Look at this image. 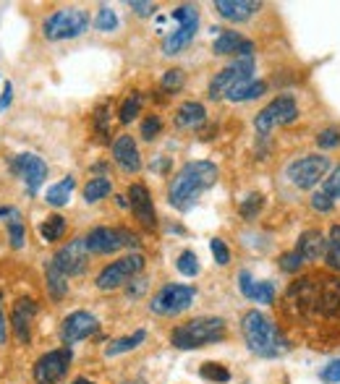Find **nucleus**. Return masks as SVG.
<instances>
[{
    "mask_svg": "<svg viewBox=\"0 0 340 384\" xmlns=\"http://www.w3.org/2000/svg\"><path fill=\"white\" fill-rule=\"evenodd\" d=\"M322 191L327 193V196H330L332 201L340 199V168L332 170V176H330V178H324Z\"/></svg>",
    "mask_w": 340,
    "mask_h": 384,
    "instance_id": "nucleus-41",
    "label": "nucleus"
},
{
    "mask_svg": "<svg viewBox=\"0 0 340 384\" xmlns=\"http://www.w3.org/2000/svg\"><path fill=\"white\" fill-rule=\"evenodd\" d=\"M63 233H65V220L60 215H50L45 223L40 225V235L48 243H53V240H60L63 238Z\"/></svg>",
    "mask_w": 340,
    "mask_h": 384,
    "instance_id": "nucleus-29",
    "label": "nucleus"
},
{
    "mask_svg": "<svg viewBox=\"0 0 340 384\" xmlns=\"http://www.w3.org/2000/svg\"><path fill=\"white\" fill-rule=\"evenodd\" d=\"M84 240H87L90 254H115L121 248L139 246V235L126 228H95Z\"/></svg>",
    "mask_w": 340,
    "mask_h": 384,
    "instance_id": "nucleus-7",
    "label": "nucleus"
},
{
    "mask_svg": "<svg viewBox=\"0 0 340 384\" xmlns=\"http://www.w3.org/2000/svg\"><path fill=\"white\" fill-rule=\"evenodd\" d=\"M73 353L71 348H58V351L45 353L37 363H34V382L37 384H58L65 376L68 366H71Z\"/></svg>",
    "mask_w": 340,
    "mask_h": 384,
    "instance_id": "nucleus-12",
    "label": "nucleus"
},
{
    "mask_svg": "<svg viewBox=\"0 0 340 384\" xmlns=\"http://www.w3.org/2000/svg\"><path fill=\"white\" fill-rule=\"evenodd\" d=\"M95 26H97L100 32H115V29H118V16H115V11L107 9V6H100Z\"/></svg>",
    "mask_w": 340,
    "mask_h": 384,
    "instance_id": "nucleus-32",
    "label": "nucleus"
},
{
    "mask_svg": "<svg viewBox=\"0 0 340 384\" xmlns=\"http://www.w3.org/2000/svg\"><path fill=\"white\" fill-rule=\"evenodd\" d=\"M170 16L179 21V26L162 40V53L165 55H179L181 50L194 40L196 29H199V11H196V6H179Z\"/></svg>",
    "mask_w": 340,
    "mask_h": 384,
    "instance_id": "nucleus-5",
    "label": "nucleus"
},
{
    "mask_svg": "<svg viewBox=\"0 0 340 384\" xmlns=\"http://www.w3.org/2000/svg\"><path fill=\"white\" fill-rule=\"evenodd\" d=\"M181 87H184V71H181V68L165 71V76H162V89H165V92H179Z\"/></svg>",
    "mask_w": 340,
    "mask_h": 384,
    "instance_id": "nucleus-37",
    "label": "nucleus"
},
{
    "mask_svg": "<svg viewBox=\"0 0 340 384\" xmlns=\"http://www.w3.org/2000/svg\"><path fill=\"white\" fill-rule=\"evenodd\" d=\"M296 251L301 254L304 262H317V259H322L327 254V238L319 230H304L299 235Z\"/></svg>",
    "mask_w": 340,
    "mask_h": 384,
    "instance_id": "nucleus-22",
    "label": "nucleus"
},
{
    "mask_svg": "<svg viewBox=\"0 0 340 384\" xmlns=\"http://www.w3.org/2000/svg\"><path fill=\"white\" fill-rule=\"evenodd\" d=\"M113 191V183H110V178H92L90 183L84 186V199L95 204V201L105 199L107 193Z\"/></svg>",
    "mask_w": 340,
    "mask_h": 384,
    "instance_id": "nucleus-28",
    "label": "nucleus"
},
{
    "mask_svg": "<svg viewBox=\"0 0 340 384\" xmlns=\"http://www.w3.org/2000/svg\"><path fill=\"white\" fill-rule=\"evenodd\" d=\"M160 131H162V120L157 118V115H149V118L142 123V137H144L147 142H152V139L160 137Z\"/></svg>",
    "mask_w": 340,
    "mask_h": 384,
    "instance_id": "nucleus-39",
    "label": "nucleus"
},
{
    "mask_svg": "<svg viewBox=\"0 0 340 384\" xmlns=\"http://www.w3.org/2000/svg\"><path fill=\"white\" fill-rule=\"evenodd\" d=\"M131 285H134V290H129V296H139V293L147 288V280H144V277H134V280H131Z\"/></svg>",
    "mask_w": 340,
    "mask_h": 384,
    "instance_id": "nucleus-49",
    "label": "nucleus"
},
{
    "mask_svg": "<svg viewBox=\"0 0 340 384\" xmlns=\"http://www.w3.org/2000/svg\"><path fill=\"white\" fill-rule=\"evenodd\" d=\"M9 340V329H6V316L0 311V343H6Z\"/></svg>",
    "mask_w": 340,
    "mask_h": 384,
    "instance_id": "nucleus-50",
    "label": "nucleus"
},
{
    "mask_svg": "<svg viewBox=\"0 0 340 384\" xmlns=\"http://www.w3.org/2000/svg\"><path fill=\"white\" fill-rule=\"evenodd\" d=\"M301 265H304V259H301L299 251H288V254L280 256V270L283 272H299Z\"/></svg>",
    "mask_w": 340,
    "mask_h": 384,
    "instance_id": "nucleus-40",
    "label": "nucleus"
},
{
    "mask_svg": "<svg viewBox=\"0 0 340 384\" xmlns=\"http://www.w3.org/2000/svg\"><path fill=\"white\" fill-rule=\"evenodd\" d=\"M317 144L322 146V149H332V146L340 144V131L338 128H327V131H322L319 137H317Z\"/></svg>",
    "mask_w": 340,
    "mask_h": 384,
    "instance_id": "nucleus-43",
    "label": "nucleus"
},
{
    "mask_svg": "<svg viewBox=\"0 0 340 384\" xmlns=\"http://www.w3.org/2000/svg\"><path fill=\"white\" fill-rule=\"evenodd\" d=\"M126 384H129V382H126ZM131 384H144V382H131Z\"/></svg>",
    "mask_w": 340,
    "mask_h": 384,
    "instance_id": "nucleus-52",
    "label": "nucleus"
},
{
    "mask_svg": "<svg viewBox=\"0 0 340 384\" xmlns=\"http://www.w3.org/2000/svg\"><path fill=\"white\" fill-rule=\"evenodd\" d=\"M241 332H243L246 345H249V351L262 356V358H277V356H283V353L288 351V343H285V337L280 335V329H277L265 314L257 311V309L243 314Z\"/></svg>",
    "mask_w": 340,
    "mask_h": 384,
    "instance_id": "nucleus-2",
    "label": "nucleus"
},
{
    "mask_svg": "<svg viewBox=\"0 0 340 384\" xmlns=\"http://www.w3.org/2000/svg\"><path fill=\"white\" fill-rule=\"evenodd\" d=\"M71 384H95V382H90V379H87V376H76V379H73Z\"/></svg>",
    "mask_w": 340,
    "mask_h": 384,
    "instance_id": "nucleus-51",
    "label": "nucleus"
},
{
    "mask_svg": "<svg viewBox=\"0 0 340 384\" xmlns=\"http://www.w3.org/2000/svg\"><path fill=\"white\" fill-rule=\"evenodd\" d=\"M139 110H142V95H139V92H131V95L123 100L118 120H121V123H131V120L139 115Z\"/></svg>",
    "mask_w": 340,
    "mask_h": 384,
    "instance_id": "nucleus-31",
    "label": "nucleus"
},
{
    "mask_svg": "<svg viewBox=\"0 0 340 384\" xmlns=\"http://www.w3.org/2000/svg\"><path fill=\"white\" fill-rule=\"evenodd\" d=\"M210 248H212V256H215V262H218L220 267H225L228 262H230V251H228V246L220 238H212L210 240Z\"/></svg>",
    "mask_w": 340,
    "mask_h": 384,
    "instance_id": "nucleus-42",
    "label": "nucleus"
},
{
    "mask_svg": "<svg viewBox=\"0 0 340 384\" xmlns=\"http://www.w3.org/2000/svg\"><path fill=\"white\" fill-rule=\"evenodd\" d=\"M267 92V84L265 81H254V79H246V81H238L230 92H228V100L230 102H246V100H254V97H262Z\"/></svg>",
    "mask_w": 340,
    "mask_h": 384,
    "instance_id": "nucleus-24",
    "label": "nucleus"
},
{
    "mask_svg": "<svg viewBox=\"0 0 340 384\" xmlns=\"http://www.w3.org/2000/svg\"><path fill=\"white\" fill-rule=\"evenodd\" d=\"M107 120H110V102H102L97 110H95V128H97L100 139L110 137V126H107Z\"/></svg>",
    "mask_w": 340,
    "mask_h": 384,
    "instance_id": "nucleus-35",
    "label": "nucleus"
},
{
    "mask_svg": "<svg viewBox=\"0 0 340 384\" xmlns=\"http://www.w3.org/2000/svg\"><path fill=\"white\" fill-rule=\"evenodd\" d=\"M97 329H100L97 319H95L90 311H73L68 314L63 319V324H60V340H63L65 348H71V345H76L79 340L92 337Z\"/></svg>",
    "mask_w": 340,
    "mask_h": 384,
    "instance_id": "nucleus-15",
    "label": "nucleus"
},
{
    "mask_svg": "<svg viewBox=\"0 0 340 384\" xmlns=\"http://www.w3.org/2000/svg\"><path fill=\"white\" fill-rule=\"evenodd\" d=\"M142 270H144V256L142 254L123 256V259H118V262H113V265H107L105 270L97 274V288L100 290L121 288V285H126V282L134 280Z\"/></svg>",
    "mask_w": 340,
    "mask_h": 384,
    "instance_id": "nucleus-9",
    "label": "nucleus"
},
{
    "mask_svg": "<svg viewBox=\"0 0 340 384\" xmlns=\"http://www.w3.org/2000/svg\"><path fill=\"white\" fill-rule=\"evenodd\" d=\"M45 282H48V293L55 298V301H60V298L68 293V277H65L53 262H48V267H45Z\"/></svg>",
    "mask_w": 340,
    "mask_h": 384,
    "instance_id": "nucleus-26",
    "label": "nucleus"
},
{
    "mask_svg": "<svg viewBox=\"0 0 340 384\" xmlns=\"http://www.w3.org/2000/svg\"><path fill=\"white\" fill-rule=\"evenodd\" d=\"M215 181H218L215 162L210 160L186 162V165L173 176V181H170V188H168L170 207L179 209V212H188V209L196 204V199H199L210 186H215Z\"/></svg>",
    "mask_w": 340,
    "mask_h": 384,
    "instance_id": "nucleus-1",
    "label": "nucleus"
},
{
    "mask_svg": "<svg viewBox=\"0 0 340 384\" xmlns=\"http://www.w3.org/2000/svg\"><path fill=\"white\" fill-rule=\"evenodd\" d=\"M9 238H11V246L14 248H21L26 240V230H24V223H21V215L16 220H11L9 223Z\"/></svg>",
    "mask_w": 340,
    "mask_h": 384,
    "instance_id": "nucleus-36",
    "label": "nucleus"
},
{
    "mask_svg": "<svg viewBox=\"0 0 340 384\" xmlns=\"http://www.w3.org/2000/svg\"><path fill=\"white\" fill-rule=\"evenodd\" d=\"M129 6H131V11H137L139 16H152L154 11H157L154 3H142V0H131Z\"/></svg>",
    "mask_w": 340,
    "mask_h": 384,
    "instance_id": "nucleus-46",
    "label": "nucleus"
},
{
    "mask_svg": "<svg viewBox=\"0 0 340 384\" xmlns=\"http://www.w3.org/2000/svg\"><path fill=\"white\" fill-rule=\"evenodd\" d=\"M21 215L16 207H0V220H6V223H11V220H16V217Z\"/></svg>",
    "mask_w": 340,
    "mask_h": 384,
    "instance_id": "nucleus-48",
    "label": "nucleus"
},
{
    "mask_svg": "<svg viewBox=\"0 0 340 384\" xmlns=\"http://www.w3.org/2000/svg\"><path fill=\"white\" fill-rule=\"evenodd\" d=\"M194 296H196L194 288L170 282V285H165V288H160L154 293L149 311L157 314V316H179L181 311H186L188 306L194 304Z\"/></svg>",
    "mask_w": 340,
    "mask_h": 384,
    "instance_id": "nucleus-8",
    "label": "nucleus"
},
{
    "mask_svg": "<svg viewBox=\"0 0 340 384\" xmlns=\"http://www.w3.org/2000/svg\"><path fill=\"white\" fill-rule=\"evenodd\" d=\"M144 337H147L144 329H137L134 335H126V337H121V340H113V343L105 348V356L110 358V356H121V353L134 351V348H139V345L144 343Z\"/></svg>",
    "mask_w": 340,
    "mask_h": 384,
    "instance_id": "nucleus-27",
    "label": "nucleus"
},
{
    "mask_svg": "<svg viewBox=\"0 0 340 384\" xmlns=\"http://www.w3.org/2000/svg\"><path fill=\"white\" fill-rule=\"evenodd\" d=\"M225 337V319L220 316H196V319L179 324L170 332V343L181 351H196L204 345L220 343Z\"/></svg>",
    "mask_w": 340,
    "mask_h": 384,
    "instance_id": "nucleus-3",
    "label": "nucleus"
},
{
    "mask_svg": "<svg viewBox=\"0 0 340 384\" xmlns=\"http://www.w3.org/2000/svg\"><path fill=\"white\" fill-rule=\"evenodd\" d=\"M11 95H14V87H11L9 81H6V87H3V97H0V112H3L11 105Z\"/></svg>",
    "mask_w": 340,
    "mask_h": 384,
    "instance_id": "nucleus-47",
    "label": "nucleus"
},
{
    "mask_svg": "<svg viewBox=\"0 0 340 384\" xmlns=\"http://www.w3.org/2000/svg\"><path fill=\"white\" fill-rule=\"evenodd\" d=\"M11 170H14V173L24 181L26 191H29V193L40 191V186L45 183V178H48V165H45V160H42V157H37V154H32V152L14 157V162H11Z\"/></svg>",
    "mask_w": 340,
    "mask_h": 384,
    "instance_id": "nucleus-14",
    "label": "nucleus"
},
{
    "mask_svg": "<svg viewBox=\"0 0 340 384\" xmlns=\"http://www.w3.org/2000/svg\"><path fill=\"white\" fill-rule=\"evenodd\" d=\"M176 267H179L181 274H186V277H196L199 274V259H196L194 251H184V254L179 256V262H176Z\"/></svg>",
    "mask_w": 340,
    "mask_h": 384,
    "instance_id": "nucleus-33",
    "label": "nucleus"
},
{
    "mask_svg": "<svg viewBox=\"0 0 340 384\" xmlns=\"http://www.w3.org/2000/svg\"><path fill=\"white\" fill-rule=\"evenodd\" d=\"M73 188H76V178H73V176L63 178L60 183L50 186L48 193H45V201H48L50 207H65V204H68V199H71Z\"/></svg>",
    "mask_w": 340,
    "mask_h": 384,
    "instance_id": "nucleus-25",
    "label": "nucleus"
},
{
    "mask_svg": "<svg viewBox=\"0 0 340 384\" xmlns=\"http://www.w3.org/2000/svg\"><path fill=\"white\" fill-rule=\"evenodd\" d=\"M324 259H327V265L335 270V272H340V225H335L330 230V238H327V254H324Z\"/></svg>",
    "mask_w": 340,
    "mask_h": 384,
    "instance_id": "nucleus-30",
    "label": "nucleus"
},
{
    "mask_svg": "<svg viewBox=\"0 0 340 384\" xmlns=\"http://www.w3.org/2000/svg\"><path fill=\"white\" fill-rule=\"evenodd\" d=\"M262 6L254 3V0H215V11L225 21H233V24H241V21H249Z\"/></svg>",
    "mask_w": 340,
    "mask_h": 384,
    "instance_id": "nucleus-20",
    "label": "nucleus"
},
{
    "mask_svg": "<svg viewBox=\"0 0 340 384\" xmlns=\"http://www.w3.org/2000/svg\"><path fill=\"white\" fill-rule=\"evenodd\" d=\"M251 73H254V55L249 58H235L233 63L223 68V71L212 79L210 84V100H220V97H225L230 89L238 84V81H246L251 79Z\"/></svg>",
    "mask_w": 340,
    "mask_h": 384,
    "instance_id": "nucleus-13",
    "label": "nucleus"
},
{
    "mask_svg": "<svg viewBox=\"0 0 340 384\" xmlns=\"http://www.w3.org/2000/svg\"><path fill=\"white\" fill-rule=\"evenodd\" d=\"M262 204H265V196H262V193H251V196H246V199L241 201L238 212H241L243 220H254L257 212L262 209Z\"/></svg>",
    "mask_w": 340,
    "mask_h": 384,
    "instance_id": "nucleus-34",
    "label": "nucleus"
},
{
    "mask_svg": "<svg viewBox=\"0 0 340 384\" xmlns=\"http://www.w3.org/2000/svg\"><path fill=\"white\" fill-rule=\"evenodd\" d=\"M238 288H241L243 296L249 298V301H254V304H272V301H275V285L267 280L254 282L246 270L238 274Z\"/></svg>",
    "mask_w": 340,
    "mask_h": 384,
    "instance_id": "nucleus-21",
    "label": "nucleus"
},
{
    "mask_svg": "<svg viewBox=\"0 0 340 384\" xmlns=\"http://www.w3.org/2000/svg\"><path fill=\"white\" fill-rule=\"evenodd\" d=\"M296 118H299V105H296V100H293L291 95H280L277 100H272L265 110H260V115L254 118V128L260 131L262 137H267L270 131H275V128L280 126H288V123H293Z\"/></svg>",
    "mask_w": 340,
    "mask_h": 384,
    "instance_id": "nucleus-6",
    "label": "nucleus"
},
{
    "mask_svg": "<svg viewBox=\"0 0 340 384\" xmlns=\"http://www.w3.org/2000/svg\"><path fill=\"white\" fill-rule=\"evenodd\" d=\"M50 262H53V265H55L65 277L87 272V267H90V248H87V240L84 238L68 240L65 246L58 248L55 256H53Z\"/></svg>",
    "mask_w": 340,
    "mask_h": 384,
    "instance_id": "nucleus-11",
    "label": "nucleus"
},
{
    "mask_svg": "<svg viewBox=\"0 0 340 384\" xmlns=\"http://www.w3.org/2000/svg\"><path fill=\"white\" fill-rule=\"evenodd\" d=\"M322 379L330 384H340V361H332L322 368Z\"/></svg>",
    "mask_w": 340,
    "mask_h": 384,
    "instance_id": "nucleus-45",
    "label": "nucleus"
},
{
    "mask_svg": "<svg viewBox=\"0 0 340 384\" xmlns=\"http://www.w3.org/2000/svg\"><path fill=\"white\" fill-rule=\"evenodd\" d=\"M332 204H335V201H332L324 191H317L314 196H312V207H314L317 212H330Z\"/></svg>",
    "mask_w": 340,
    "mask_h": 384,
    "instance_id": "nucleus-44",
    "label": "nucleus"
},
{
    "mask_svg": "<svg viewBox=\"0 0 340 384\" xmlns=\"http://www.w3.org/2000/svg\"><path fill=\"white\" fill-rule=\"evenodd\" d=\"M207 118V110H204L202 102H194V100H188L184 102L176 110V126L179 128H199Z\"/></svg>",
    "mask_w": 340,
    "mask_h": 384,
    "instance_id": "nucleus-23",
    "label": "nucleus"
},
{
    "mask_svg": "<svg viewBox=\"0 0 340 384\" xmlns=\"http://www.w3.org/2000/svg\"><path fill=\"white\" fill-rule=\"evenodd\" d=\"M202 376H204V379H210V382H228V379H230L228 368L220 366V363H204Z\"/></svg>",
    "mask_w": 340,
    "mask_h": 384,
    "instance_id": "nucleus-38",
    "label": "nucleus"
},
{
    "mask_svg": "<svg viewBox=\"0 0 340 384\" xmlns=\"http://www.w3.org/2000/svg\"><path fill=\"white\" fill-rule=\"evenodd\" d=\"M113 160L126 173H139L142 170V154H139L137 142L129 134H123L113 142Z\"/></svg>",
    "mask_w": 340,
    "mask_h": 384,
    "instance_id": "nucleus-18",
    "label": "nucleus"
},
{
    "mask_svg": "<svg viewBox=\"0 0 340 384\" xmlns=\"http://www.w3.org/2000/svg\"><path fill=\"white\" fill-rule=\"evenodd\" d=\"M212 53L215 55H235V58H249L254 55V45L243 40L238 32H220L212 42Z\"/></svg>",
    "mask_w": 340,
    "mask_h": 384,
    "instance_id": "nucleus-19",
    "label": "nucleus"
},
{
    "mask_svg": "<svg viewBox=\"0 0 340 384\" xmlns=\"http://www.w3.org/2000/svg\"><path fill=\"white\" fill-rule=\"evenodd\" d=\"M330 170V157L324 154H307L301 160L288 165V178L296 188H314L319 183V178H324V173Z\"/></svg>",
    "mask_w": 340,
    "mask_h": 384,
    "instance_id": "nucleus-10",
    "label": "nucleus"
},
{
    "mask_svg": "<svg viewBox=\"0 0 340 384\" xmlns=\"http://www.w3.org/2000/svg\"><path fill=\"white\" fill-rule=\"evenodd\" d=\"M126 199H129L131 212L137 215V220L144 225V228H154V225H157V220H154L152 196H149V191H147V186H142V183L129 186V193H126Z\"/></svg>",
    "mask_w": 340,
    "mask_h": 384,
    "instance_id": "nucleus-17",
    "label": "nucleus"
},
{
    "mask_svg": "<svg viewBox=\"0 0 340 384\" xmlns=\"http://www.w3.org/2000/svg\"><path fill=\"white\" fill-rule=\"evenodd\" d=\"M37 316V304L32 298H18L11 311V327H14V337L18 345H29L32 340V321Z\"/></svg>",
    "mask_w": 340,
    "mask_h": 384,
    "instance_id": "nucleus-16",
    "label": "nucleus"
},
{
    "mask_svg": "<svg viewBox=\"0 0 340 384\" xmlns=\"http://www.w3.org/2000/svg\"><path fill=\"white\" fill-rule=\"evenodd\" d=\"M90 29V14L81 9H60L42 21V34L48 40H73Z\"/></svg>",
    "mask_w": 340,
    "mask_h": 384,
    "instance_id": "nucleus-4",
    "label": "nucleus"
}]
</instances>
